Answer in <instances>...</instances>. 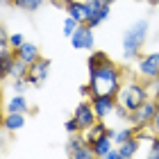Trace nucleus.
<instances>
[{
  "instance_id": "obj_1",
  "label": "nucleus",
  "mask_w": 159,
  "mask_h": 159,
  "mask_svg": "<svg viewBox=\"0 0 159 159\" xmlns=\"http://www.w3.org/2000/svg\"><path fill=\"white\" fill-rule=\"evenodd\" d=\"M125 73L116 61L105 59L98 66H89V89L91 93H111L116 96L123 86Z\"/></svg>"
},
{
  "instance_id": "obj_2",
  "label": "nucleus",
  "mask_w": 159,
  "mask_h": 159,
  "mask_svg": "<svg viewBox=\"0 0 159 159\" xmlns=\"http://www.w3.org/2000/svg\"><path fill=\"white\" fill-rule=\"evenodd\" d=\"M148 34H150V18H139L136 23L129 25L127 32L123 34V43H120L123 57L125 59H139L141 50L148 41Z\"/></svg>"
},
{
  "instance_id": "obj_3",
  "label": "nucleus",
  "mask_w": 159,
  "mask_h": 159,
  "mask_svg": "<svg viewBox=\"0 0 159 159\" xmlns=\"http://www.w3.org/2000/svg\"><path fill=\"white\" fill-rule=\"evenodd\" d=\"M150 98V93H148V82L146 80H136V77H125L123 80V86H120V91L116 93V100H118V105H123L127 111H134L139 105H143L146 100Z\"/></svg>"
},
{
  "instance_id": "obj_4",
  "label": "nucleus",
  "mask_w": 159,
  "mask_h": 159,
  "mask_svg": "<svg viewBox=\"0 0 159 159\" xmlns=\"http://www.w3.org/2000/svg\"><path fill=\"white\" fill-rule=\"evenodd\" d=\"M157 109H159V100L148 98L146 102L139 105L134 111H129L127 123H129V125H132L134 129H146V127H150V123H152V118H155Z\"/></svg>"
},
{
  "instance_id": "obj_5",
  "label": "nucleus",
  "mask_w": 159,
  "mask_h": 159,
  "mask_svg": "<svg viewBox=\"0 0 159 159\" xmlns=\"http://www.w3.org/2000/svg\"><path fill=\"white\" fill-rule=\"evenodd\" d=\"M89 102L93 107V111H96L98 120H107L109 116H114V109H116L118 100H116V96H111V93H91Z\"/></svg>"
},
{
  "instance_id": "obj_6",
  "label": "nucleus",
  "mask_w": 159,
  "mask_h": 159,
  "mask_svg": "<svg viewBox=\"0 0 159 159\" xmlns=\"http://www.w3.org/2000/svg\"><path fill=\"white\" fill-rule=\"evenodd\" d=\"M136 70H139V77L146 80V82H150V80H157V77H159V52L139 55Z\"/></svg>"
},
{
  "instance_id": "obj_7",
  "label": "nucleus",
  "mask_w": 159,
  "mask_h": 159,
  "mask_svg": "<svg viewBox=\"0 0 159 159\" xmlns=\"http://www.w3.org/2000/svg\"><path fill=\"white\" fill-rule=\"evenodd\" d=\"M70 46L75 50H93L96 48V34H93V27L86 23H80L77 30L68 37Z\"/></svg>"
},
{
  "instance_id": "obj_8",
  "label": "nucleus",
  "mask_w": 159,
  "mask_h": 159,
  "mask_svg": "<svg viewBox=\"0 0 159 159\" xmlns=\"http://www.w3.org/2000/svg\"><path fill=\"white\" fill-rule=\"evenodd\" d=\"M50 66H52V64H50V59H46V57H39L34 64H30V66H27V75H25L27 84L30 86H41L50 75Z\"/></svg>"
},
{
  "instance_id": "obj_9",
  "label": "nucleus",
  "mask_w": 159,
  "mask_h": 159,
  "mask_svg": "<svg viewBox=\"0 0 159 159\" xmlns=\"http://www.w3.org/2000/svg\"><path fill=\"white\" fill-rule=\"evenodd\" d=\"M111 14V2L109 0H93L91 2V14L89 18H86V25H91L93 30H96L98 25H102L107 18H109Z\"/></svg>"
},
{
  "instance_id": "obj_10",
  "label": "nucleus",
  "mask_w": 159,
  "mask_h": 159,
  "mask_svg": "<svg viewBox=\"0 0 159 159\" xmlns=\"http://www.w3.org/2000/svg\"><path fill=\"white\" fill-rule=\"evenodd\" d=\"M73 116H75L77 125H80V132H84V129H89L93 123H98V116H96V111H93V107H91L89 100H82V102L75 107Z\"/></svg>"
},
{
  "instance_id": "obj_11",
  "label": "nucleus",
  "mask_w": 159,
  "mask_h": 159,
  "mask_svg": "<svg viewBox=\"0 0 159 159\" xmlns=\"http://www.w3.org/2000/svg\"><path fill=\"white\" fill-rule=\"evenodd\" d=\"M25 123H27V114L25 111H5L2 129L9 132V134H14V132H18V129H23Z\"/></svg>"
},
{
  "instance_id": "obj_12",
  "label": "nucleus",
  "mask_w": 159,
  "mask_h": 159,
  "mask_svg": "<svg viewBox=\"0 0 159 159\" xmlns=\"http://www.w3.org/2000/svg\"><path fill=\"white\" fill-rule=\"evenodd\" d=\"M66 14L73 16L77 23H86V18L91 14V2H86V0H70L66 5Z\"/></svg>"
},
{
  "instance_id": "obj_13",
  "label": "nucleus",
  "mask_w": 159,
  "mask_h": 159,
  "mask_svg": "<svg viewBox=\"0 0 159 159\" xmlns=\"http://www.w3.org/2000/svg\"><path fill=\"white\" fill-rule=\"evenodd\" d=\"M114 132H116V129H111V127H109L102 136H98V139L91 143L93 155H96V157H102V159H105V155L109 152V150H111L114 146H116V143H114Z\"/></svg>"
},
{
  "instance_id": "obj_14",
  "label": "nucleus",
  "mask_w": 159,
  "mask_h": 159,
  "mask_svg": "<svg viewBox=\"0 0 159 159\" xmlns=\"http://www.w3.org/2000/svg\"><path fill=\"white\" fill-rule=\"evenodd\" d=\"M14 55L18 57L20 61H25L27 66H30V64H34L41 57V50H39V46L37 43H32V41H25L23 46H18L16 50H14Z\"/></svg>"
},
{
  "instance_id": "obj_15",
  "label": "nucleus",
  "mask_w": 159,
  "mask_h": 159,
  "mask_svg": "<svg viewBox=\"0 0 159 159\" xmlns=\"http://www.w3.org/2000/svg\"><path fill=\"white\" fill-rule=\"evenodd\" d=\"M139 150H141V141L136 139V134L132 136V139H127L125 143H120V146H118L120 159H132V157L139 155Z\"/></svg>"
},
{
  "instance_id": "obj_16",
  "label": "nucleus",
  "mask_w": 159,
  "mask_h": 159,
  "mask_svg": "<svg viewBox=\"0 0 159 159\" xmlns=\"http://www.w3.org/2000/svg\"><path fill=\"white\" fill-rule=\"evenodd\" d=\"M30 109V102H27V98L23 96V93H14V96L7 100V107H5V111H25Z\"/></svg>"
},
{
  "instance_id": "obj_17",
  "label": "nucleus",
  "mask_w": 159,
  "mask_h": 159,
  "mask_svg": "<svg viewBox=\"0 0 159 159\" xmlns=\"http://www.w3.org/2000/svg\"><path fill=\"white\" fill-rule=\"evenodd\" d=\"M107 129H109V127H107V123H105V120H98V123H93V125H91L89 129H84V132H82V134H84V141L91 146V143L96 141L98 136H102V134L107 132Z\"/></svg>"
},
{
  "instance_id": "obj_18",
  "label": "nucleus",
  "mask_w": 159,
  "mask_h": 159,
  "mask_svg": "<svg viewBox=\"0 0 159 159\" xmlns=\"http://www.w3.org/2000/svg\"><path fill=\"white\" fill-rule=\"evenodd\" d=\"M82 146H86V141H84V134H82V132H77V134H68V141H66V146H64V152H66L68 157H73Z\"/></svg>"
},
{
  "instance_id": "obj_19",
  "label": "nucleus",
  "mask_w": 159,
  "mask_h": 159,
  "mask_svg": "<svg viewBox=\"0 0 159 159\" xmlns=\"http://www.w3.org/2000/svg\"><path fill=\"white\" fill-rule=\"evenodd\" d=\"M14 7H18V9H23L27 14H34V11H39L43 5H46V0H14L11 2Z\"/></svg>"
},
{
  "instance_id": "obj_20",
  "label": "nucleus",
  "mask_w": 159,
  "mask_h": 159,
  "mask_svg": "<svg viewBox=\"0 0 159 159\" xmlns=\"http://www.w3.org/2000/svg\"><path fill=\"white\" fill-rule=\"evenodd\" d=\"M27 75V64L25 61H20L18 57L11 61V66H9V70H7V77L9 80H18V77H25Z\"/></svg>"
},
{
  "instance_id": "obj_21",
  "label": "nucleus",
  "mask_w": 159,
  "mask_h": 159,
  "mask_svg": "<svg viewBox=\"0 0 159 159\" xmlns=\"http://www.w3.org/2000/svg\"><path fill=\"white\" fill-rule=\"evenodd\" d=\"M134 134H136V129H134L132 125L120 127V129H116V132H114V143H116V146H120V143H125L127 139H132Z\"/></svg>"
},
{
  "instance_id": "obj_22",
  "label": "nucleus",
  "mask_w": 159,
  "mask_h": 159,
  "mask_svg": "<svg viewBox=\"0 0 159 159\" xmlns=\"http://www.w3.org/2000/svg\"><path fill=\"white\" fill-rule=\"evenodd\" d=\"M77 25H80V23H77L73 16H66V18H64V23H61V32H64V37H70V34L77 30Z\"/></svg>"
},
{
  "instance_id": "obj_23",
  "label": "nucleus",
  "mask_w": 159,
  "mask_h": 159,
  "mask_svg": "<svg viewBox=\"0 0 159 159\" xmlns=\"http://www.w3.org/2000/svg\"><path fill=\"white\" fill-rule=\"evenodd\" d=\"M105 59H109L107 52H102V50H93V52L89 55V61H86V64H89V66H98V64H102Z\"/></svg>"
},
{
  "instance_id": "obj_24",
  "label": "nucleus",
  "mask_w": 159,
  "mask_h": 159,
  "mask_svg": "<svg viewBox=\"0 0 159 159\" xmlns=\"http://www.w3.org/2000/svg\"><path fill=\"white\" fill-rule=\"evenodd\" d=\"M27 39H25V34H20V32H14V34H9V48L11 50H16L18 46H23Z\"/></svg>"
},
{
  "instance_id": "obj_25",
  "label": "nucleus",
  "mask_w": 159,
  "mask_h": 159,
  "mask_svg": "<svg viewBox=\"0 0 159 159\" xmlns=\"http://www.w3.org/2000/svg\"><path fill=\"white\" fill-rule=\"evenodd\" d=\"M64 129H66L68 134H77L80 132V125H77V120H75V116H70L66 123H64Z\"/></svg>"
},
{
  "instance_id": "obj_26",
  "label": "nucleus",
  "mask_w": 159,
  "mask_h": 159,
  "mask_svg": "<svg viewBox=\"0 0 159 159\" xmlns=\"http://www.w3.org/2000/svg\"><path fill=\"white\" fill-rule=\"evenodd\" d=\"M27 86H30V84H27V80H25V77H18V80H14V86H11V89H14V93H25Z\"/></svg>"
},
{
  "instance_id": "obj_27",
  "label": "nucleus",
  "mask_w": 159,
  "mask_h": 159,
  "mask_svg": "<svg viewBox=\"0 0 159 159\" xmlns=\"http://www.w3.org/2000/svg\"><path fill=\"white\" fill-rule=\"evenodd\" d=\"M148 157L150 159H159V136H155L150 141V150H148Z\"/></svg>"
},
{
  "instance_id": "obj_28",
  "label": "nucleus",
  "mask_w": 159,
  "mask_h": 159,
  "mask_svg": "<svg viewBox=\"0 0 159 159\" xmlns=\"http://www.w3.org/2000/svg\"><path fill=\"white\" fill-rule=\"evenodd\" d=\"M114 116H116L118 120H127V118H129V111H127L123 105H116V109H114Z\"/></svg>"
},
{
  "instance_id": "obj_29",
  "label": "nucleus",
  "mask_w": 159,
  "mask_h": 159,
  "mask_svg": "<svg viewBox=\"0 0 159 159\" xmlns=\"http://www.w3.org/2000/svg\"><path fill=\"white\" fill-rule=\"evenodd\" d=\"M0 48H9V34L2 25H0Z\"/></svg>"
},
{
  "instance_id": "obj_30",
  "label": "nucleus",
  "mask_w": 159,
  "mask_h": 159,
  "mask_svg": "<svg viewBox=\"0 0 159 159\" xmlns=\"http://www.w3.org/2000/svg\"><path fill=\"white\" fill-rule=\"evenodd\" d=\"M150 129H152V134H155V136H159V109H157V114H155L152 123H150Z\"/></svg>"
},
{
  "instance_id": "obj_31",
  "label": "nucleus",
  "mask_w": 159,
  "mask_h": 159,
  "mask_svg": "<svg viewBox=\"0 0 159 159\" xmlns=\"http://www.w3.org/2000/svg\"><path fill=\"white\" fill-rule=\"evenodd\" d=\"M50 2H52L55 7H61V9H66V5L70 2V0H50Z\"/></svg>"
},
{
  "instance_id": "obj_32",
  "label": "nucleus",
  "mask_w": 159,
  "mask_h": 159,
  "mask_svg": "<svg viewBox=\"0 0 159 159\" xmlns=\"http://www.w3.org/2000/svg\"><path fill=\"white\" fill-rule=\"evenodd\" d=\"M5 80H7V73H5V70H2V68H0V86H2V84H5Z\"/></svg>"
},
{
  "instance_id": "obj_33",
  "label": "nucleus",
  "mask_w": 159,
  "mask_h": 159,
  "mask_svg": "<svg viewBox=\"0 0 159 159\" xmlns=\"http://www.w3.org/2000/svg\"><path fill=\"white\" fill-rule=\"evenodd\" d=\"M2 143H5V129L0 127V148H2Z\"/></svg>"
},
{
  "instance_id": "obj_34",
  "label": "nucleus",
  "mask_w": 159,
  "mask_h": 159,
  "mask_svg": "<svg viewBox=\"0 0 159 159\" xmlns=\"http://www.w3.org/2000/svg\"><path fill=\"white\" fill-rule=\"evenodd\" d=\"M0 127H2V111H0Z\"/></svg>"
},
{
  "instance_id": "obj_35",
  "label": "nucleus",
  "mask_w": 159,
  "mask_h": 159,
  "mask_svg": "<svg viewBox=\"0 0 159 159\" xmlns=\"http://www.w3.org/2000/svg\"><path fill=\"white\" fill-rule=\"evenodd\" d=\"M155 5H157V7H159V0H155Z\"/></svg>"
},
{
  "instance_id": "obj_36",
  "label": "nucleus",
  "mask_w": 159,
  "mask_h": 159,
  "mask_svg": "<svg viewBox=\"0 0 159 159\" xmlns=\"http://www.w3.org/2000/svg\"><path fill=\"white\" fill-rule=\"evenodd\" d=\"M86 2H93V0H86Z\"/></svg>"
},
{
  "instance_id": "obj_37",
  "label": "nucleus",
  "mask_w": 159,
  "mask_h": 159,
  "mask_svg": "<svg viewBox=\"0 0 159 159\" xmlns=\"http://www.w3.org/2000/svg\"><path fill=\"white\" fill-rule=\"evenodd\" d=\"M7 2H14V0H7Z\"/></svg>"
}]
</instances>
